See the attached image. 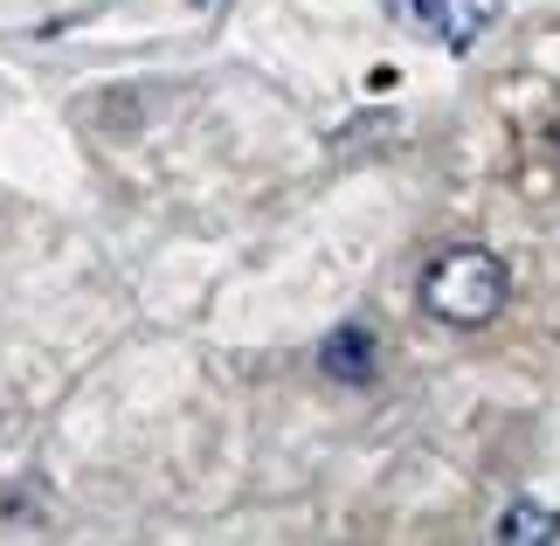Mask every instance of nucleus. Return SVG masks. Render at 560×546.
<instances>
[{"label":"nucleus","mask_w":560,"mask_h":546,"mask_svg":"<svg viewBox=\"0 0 560 546\" xmlns=\"http://www.w3.org/2000/svg\"><path fill=\"white\" fill-rule=\"evenodd\" d=\"M505 298H512V277H505L499 256L478 249V243H450L436 264L422 270V312L436 325H450V333H485V325L505 312Z\"/></svg>","instance_id":"f257e3e1"},{"label":"nucleus","mask_w":560,"mask_h":546,"mask_svg":"<svg viewBox=\"0 0 560 546\" xmlns=\"http://www.w3.org/2000/svg\"><path fill=\"white\" fill-rule=\"evenodd\" d=\"M499 14H505V0H395V21H401V28L443 42L450 56L478 49V35L499 28Z\"/></svg>","instance_id":"f03ea898"},{"label":"nucleus","mask_w":560,"mask_h":546,"mask_svg":"<svg viewBox=\"0 0 560 546\" xmlns=\"http://www.w3.org/2000/svg\"><path fill=\"white\" fill-rule=\"evenodd\" d=\"M374 360H381V346L368 325H339V333L318 346V367H326L332 381H347V387H368L374 381Z\"/></svg>","instance_id":"7ed1b4c3"},{"label":"nucleus","mask_w":560,"mask_h":546,"mask_svg":"<svg viewBox=\"0 0 560 546\" xmlns=\"http://www.w3.org/2000/svg\"><path fill=\"white\" fill-rule=\"evenodd\" d=\"M499 539H505V546H526V539H560V512H553V506H533V498H520V506H505Z\"/></svg>","instance_id":"20e7f679"}]
</instances>
